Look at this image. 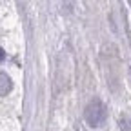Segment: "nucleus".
Here are the masks:
<instances>
[{"mask_svg":"<svg viewBox=\"0 0 131 131\" xmlns=\"http://www.w3.org/2000/svg\"><path fill=\"white\" fill-rule=\"evenodd\" d=\"M4 58H6V53H4V49H2V47H0V62H2Z\"/></svg>","mask_w":131,"mask_h":131,"instance_id":"20e7f679","label":"nucleus"},{"mask_svg":"<svg viewBox=\"0 0 131 131\" xmlns=\"http://www.w3.org/2000/svg\"><path fill=\"white\" fill-rule=\"evenodd\" d=\"M106 118V107L100 98H93V100L86 106V122L91 127H98Z\"/></svg>","mask_w":131,"mask_h":131,"instance_id":"f257e3e1","label":"nucleus"},{"mask_svg":"<svg viewBox=\"0 0 131 131\" xmlns=\"http://www.w3.org/2000/svg\"><path fill=\"white\" fill-rule=\"evenodd\" d=\"M120 127H122V131H131V120L127 117H122L120 118Z\"/></svg>","mask_w":131,"mask_h":131,"instance_id":"7ed1b4c3","label":"nucleus"},{"mask_svg":"<svg viewBox=\"0 0 131 131\" xmlns=\"http://www.w3.org/2000/svg\"><path fill=\"white\" fill-rule=\"evenodd\" d=\"M13 88V82L6 73H0V96H6Z\"/></svg>","mask_w":131,"mask_h":131,"instance_id":"f03ea898","label":"nucleus"},{"mask_svg":"<svg viewBox=\"0 0 131 131\" xmlns=\"http://www.w3.org/2000/svg\"><path fill=\"white\" fill-rule=\"evenodd\" d=\"M129 6H131V0H129Z\"/></svg>","mask_w":131,"mask_h":131,"instance_id":"39448f33","label":"nucleus"}]
</instances>
